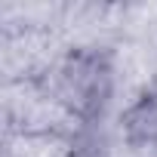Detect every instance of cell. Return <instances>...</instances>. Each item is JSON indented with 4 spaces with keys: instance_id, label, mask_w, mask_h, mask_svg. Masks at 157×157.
I'll use <instances>...</instances> for the list:
<instances>
[{
    "instance_id": "obj_1",
    "label": "cell",
    "mask_w": 157,
    "mask_h": 157,
    "mask_svg": "<svg viewBox=\"0 0 157 157\" xmlns=\"http://www.w3.org/2000/svg\"><path fill=\"white\" fill-rule=\"evenodd\" d=\"M49 96L71 117L93 123L114 96V65L99 49H71L49 74Z\"/></svg>"
},
{
    "instance_id": "obj_2",
    "label": "cell",
    "mask_w": 157,
    "mask_h": 157,
    "mask_svg": "<svg viewBox=\"0 0 157 157\" xmlns=\"http://www.w3.org/2000/svg\"><path fill=\"white\" fill-rule=\"evenodd\" d=\"M123 136L129 145L157 154V86L145 90L123 111Z\"/></svg>"
}]
</instances>
